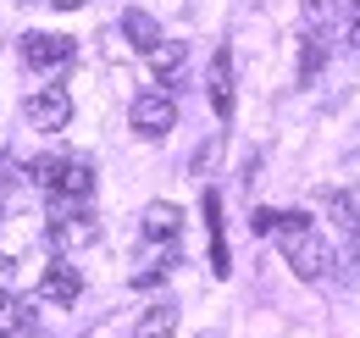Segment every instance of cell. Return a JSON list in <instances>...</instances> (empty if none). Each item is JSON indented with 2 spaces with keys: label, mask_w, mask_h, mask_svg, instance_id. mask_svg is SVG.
Here are the masks:
<instances>
[{
  "label": "cell",
  "mask_w": 360,
  "mask_h": 338,
  "mask_svg": "<svg viewBox=\"0 0 360 338\" xmlns=\"http://www.w3.org/2000/svg\"><path fill=\"white\" fill-rule=\"evenodd\" d=\"M78 294H84V277H78L72 261H50L45 272H39V299H50V305H72Z\"/></svg>",
  "instance_id": "8992f818"
},
{
  "label": "cell",
  "mask_w": 360,
  "mask_h": 338,
  "mask_svg": "<svg viewBox=\"0 0 360 338\" xmlns=\"http://www.w3.org/2000/svg\"><path fill=\"white\" fill-rule=\"evenodd\" d=\"M61 167H67V156H39V161L28 167V177H34L39 189H56V177H61Z\"/></svg>",
  "instance_id": "ac0fdd59"
},
{
  "label": "cell",
  "mask_w": 360,
  "mask_h": 338,
  "mask_svg": "<svg viewBox=\"0 0 360 338\" xmlns=\"http://www.w3.org/2000/svg\"><path fill=\"white\" fill-rule=\"evenodd\" d=\"M205 227H211V272L227 277L233 261H227V239H222V194L217 189H205Z\"/></svg>",
  "instance_id": "9c48e42d"
},
{
  "label": "cell",
  "mask_w": 360,
  "mask_h": 338,
  "mask_svg": "<svg viewBox=\"0 0 360 338\" xmlns=\"http://www.w3.org/2000/svg\"><path fill=\"white\" fill-rule=\"evenodd\" d=\"M122 39L134 44L139 56H150V50H155V44H161V23H155V17H150V11H122Z\"/></svg>",
  "instance_id": "30bf717a"
},
{
  "label": "cell",
  "mask_w": 360,
  "mask_h": 338,
  "mask_svg": "<svg viewBox=\"0 0 360 338\" xmlns=\"http://www.w3.org/2000/svg\"><path fill=\"white\" fill-rule=\"evenodd\" d=\"M183 227V211L172 200H155V206H144V239H178Z\"/></svg>",
  "instance_id": "7c38bea8"
},
{
  "label": "cell",
  "mask_w": 360,
  "mask_h": 338,
  "mask_svg": "<svg viewBox=\"0 0 360 338\" xmlns=\"http://www.w3.org/2000/svg\"><path fill=\"white\" fill-rule=\"evenodd\" d=\"M22 117L39 127V133H61V127L72 123V94L61 84H45L39 94H28V106H22Z\"/></svg>",
  "instance_id": "277c9868"
},
{
  "label": "cell",
  "mask_w": 360,
  "mask_h": 338,
  "mask_svg": "<svg viewBox=\"0 0 360 338\" xmlns=\"http://www.w3.org/2000/svg\"><path fill=\"white\" fill-rule=\"evenodd\" d=\"M327 211H333V222H338L349 239H360V189H333V194H327Z\"/></svg>",
  "instance_id": "4fadbf2b"
},
{
  "label": "cell",
  "mask_w": 360,
  "mask_h": 338,
  "mask_svg": "<svg viewBox=\"0 0 360 338\" xmlns=\"http://www.w3.org/2000/svg\"><path fill=\"white\" fill-rule=\"evenodd\" d=\"M50 6H56V11H78L84 0H50Z\"/></svg>",
  "instance_id": "603a6c76"
},
{
  "label": "cell",
  "mask_w": 360,
  "mask_h": 338,
  "mask_svg": "<svg viewBox=\"0 0 360 338\" xmlns=\"http://www.w3.org/2000/svg\"><path fill=\"white\" fill-rule=\"evenodd\" d=\"M205 89H211V111H217V117H233V50H217V56H211V73H205Z\"/></svg>",
  "instance_id": "52a82bcc"
},
{
  "label": "cell",
  "mask_w": 360,
  "mask_h": 338,
  "mask_svg": "<svg viewBox=\"0 0 360 338\" xmlns=\"http://www.w3.org/2000/svg\"><path fill=\"white\" fill-rule=\"evenodd\" d=\"M45 239H50V250H56V255L84 250V244H94V239H100V222H94L89 211H78V206H50Z\"/></svg>",
  "instance_id": "7a4b0ae2"
},
{
  "label": "cell",
  "mask_w": 360,
  "mask_h": 338,
  "mask_svg": "<svg viewBox=\"0 0 360 338\" xmlns=\"http://www.w3.org/2000/svg\"><path fill=\"white\" fill-rule=\"evenodd\" d=\"M355 11H360V0H355Z\"/></svg>",
  "instance_id": "cb8c5ba5"
},
{
  "label": "cell",
  "mask_w": 360,
  "mask_h": 338,
  "mask_svg": "<svg viewBox=\"0 0 360 338\" xmlns=\"http://www.w3.org/2000/svg\"><path fill=\"white\" fill-rule=\"evenodd\" d=\"M349 44H355V56H360V11H355V23H349Z\"/></svg>",
  "instance_id": "44dd1931"
},
{
  "label": "cell",
  "mask_w": 360,
  "mask_h": 338,
  "mask_svg": "<svg viewBox=\"0 0 360 338\" xmlns=\"http://www.w3.org/2000/svg\"><path fill=\"white\" fill-rule=\"evenodd\" d=\"M128 123H134L139 139H167V133L178 127V106H172L167 89H150V94H139V100H134Z\"/></svg>",
  "instance_id": "3957f363"
},
{
  "label": "cell",
  "mask_w": 360,
  "mask_h": 338,
  "mask_svg": "<svg viewBox=\"0 0 360 338\" xmlns=\"http://www.w3.org/2000/svg\"><path fill=\"white\" fill-rule=\"evenodd\" d=\"M300 11H305V34H333V11H338V0H305Z\"/></svg>",
  "instance_id": "2e32d148"
},
{
  "label": "cell",
  "mask_w": 360,
  "mask_h": 338,
  "mask_svg": "<svg viewBox=\"0 0 360 338\" xmlns=\"http://www.w3.org/2000/svg\"><path fill=\"white\" fill-rule=\"evenodd\" d=\"M183 61H188V50H183V39H161L155 50H150V67H155V78L161 84H172L183 73Z\"/></svg>",
  "instance_id": "5bb4252c"
},
{
  "label": "cell",
  "mask_w": 360,
  "mask_h": 338,
  "mask_svg": "<svg viewBox=\"0 0 360 338\" xmlns=\"http://www.w3.org/2000/svg\"><path fill=\"white\" fill-rule=\"evenodd\" d=\"M277 244H283V261L294 266V277H305V283H316V277H327L333 272V244L327 239H316V227L305 222L300 211H277Z\"/></svg>",
  "instance_id": "6da1fadb"
},
{
  "label": "cell",
  "mask_w": 360,
  "mask_h": 338,
  "mask_svg": "<svg viewBox=\"0 0 360 338\" xmlns=\"http://www.w3.org/2000/svg\"><path fill=\"white\" fill-rule=\"evenodd\" d=\"M22 61L34 67V73H56V67H67L72 56H78V44L67 39V34H22Z\"/></svg>",
  "instance_id": "5b68a950"
},
{
  "label": "cell",
  "mask_w": 360,
  "mask_h": 338,
  "mask_svg": "<svg viewBox=\"0 0 360 338\" xmlns=\"http://www.w3.org/2000/svg\"><path fill=\"white\" fill-rule=\"evenodd\" d=\"M56 206H67V200H89L94 194V167L89 161H78V156H67V167H61V177H56Z\"/></svg>",
  "instance_id": "ba28073f"
},
{
  "label": "cell",
  "mask_w": 360,
  "mask_h": 338,
  "mask_svg": "<svg viewBox=\"0 0 360 338\" xmlns=\"http://www.w3.org/2000/svg\"><path fill=\"white\" fill-rule=\"evenodd\" d=\"M172 333H178V305L172 299H155L134 327V338H172Z\"/></svg>",
  "instance_id": "8fae6325"
},
{
  "label": "cell",
  "mask_w": 360,
  "mask_h": 338,
  "mask_svg": "<svg viewBox=\"0 0 360 338\" xmlns=\"http://www.w3.org/2000/svg\"><path fill=\"white\" fill-rule=\"evenodd\" d=\"M0 183H17V172H11V161L0 156Z\"/></svg>",
  "instance_id": "7402d4cb"
},
{
  "label": "cell",
  "mask_w": 360,
  "mask_h": 338,
  "mask_svg": "<svg viewBox=\"0 0 360 338\" xmlns=\"http://www.w3.org/2000/svg\"><path fill=\"white\" fill-rule=\"evenodd\" d=\"M271 227H277V211H271V206L250 211V233H271Z\"/></svg>",
  "instance_id": "d6986e66"
},
{
  "label": "cell",
  "mask_w": 360,
  "mask_h": 338,
  "mask_svg": "<svg viewBox=\"0 0 360 338\" xmlns=\"http://www.w3.org/2000/svg\"><path fill=\"white\" fill-rule=\"evenodd\" d=\"M327 50H333V34H305V50H300V84H316V73L327 67Z\"/></svg>",
  "instance_id": "9a60e30c"
},
{
  "label": "cell",
  "mask_w": 360,
  "mask_h": 338,
  "mask_svg": "<svg viewBox=\"0 0 360 338\" xmlns=\"http://www.w3.org/2000/svg\"><path fill=\"white\" fill-rule=\"evenodd\" d=\"M22 322H28V305H22L17 294H6V289H0V338H11Z\"/></svg>",
  "instance_id": "e0dca14e"
},
{
  "label": "cell",
  "mask_w": 360,
  "mask_h": 338,
  "mask_svg": "<svg viewBox=\"0 0 360 338\" xmlns=\"http://www.w3.org/2000/svg\"><path fill=\"white\" fill-rule=\"evenodd\" d=\"M211 161H217V139H211V144H200V156H194V172L211 167Z\"/></svg>",
  "instance_id": "ffe728a7"
}]
</instances>
